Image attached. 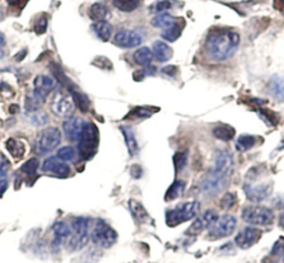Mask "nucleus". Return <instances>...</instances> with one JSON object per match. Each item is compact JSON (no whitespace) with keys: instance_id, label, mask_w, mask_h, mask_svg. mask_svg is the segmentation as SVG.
Returning <instances> with one entry per match:
<instances>
[{"instance_id":"1","label":"nucleus","mask_w":284,"mask_h":263,"mask_svg":"<svg viewBox=\"0 0 284 263\" xmlns=\"http://www.w3.org/2000/svg\"><path fill=\"white\" fill-rule=\"evenodd\" d=\"M233 157L228 150H219L215 157V167L204 176L199 187L207 196H216L226 187L233 172Z\"/></svg>"},{"instance_id":"2","label":"nucleus","mask_w":284,"mask_h":263,"mask_svg":"<svg viewBox=\"0 0 284 263\" xmlns=\"http://www.w3.org/2000/svg\"><path fill=\"white\" fill-rule=\"evenodd\" d=\"M240 44L239 33L231 30H216L208 36L207 49L213 60L223 61L232 57Z\"/></svg>"},{"instance_id":"3","label":"nucleus","mask_w":284,"mask_h":263,"mask_svg":"<svg viewBox=\"0 0 284 263\" xmlns=\"http://www.w3.org/2000/svg\"><path fill=\"white\" fill-rule=\"evenodd\" d=\"M200 211V204L198 201L183 202L178 205L176 208L168 210L165 213V221L169 227H176L182 222L196 217Z\"/></svg>"},{"instance_id":"4","label":"nucleus","mask_w":284,"mask_h":263,"mask_svg":"<svg viewBox=\"0 0 284 263\" xmlns=\"http://www.w3.org/2000/svg\"><path fill=\"white\" fill-rule=\"evenodd\" d=\"M99 144V132L97 127L91 122H85L79 139V154L85 160L94 156Z\"/></svg>"},{"instance_id":"5","label":"nucleus","mask_w":284,"mask_h":263,"mask_svg":"<svg viewBox=\"0 0 284 263\" xmlns=\"http://www.w3.org/2000/svg\"><path fill=\"white\" fill-rule=\"evenodd\" d=\"M242 219L252 226H269L273 222V213L266 206L249 205L242 210Z\"/></svg>"},{"instance_id":"6","label":"nucleus","mask_w":284,"mask_h":263,"mask_svg":"<svg viewBox=\"0 0 284 263\" xmlns=\"http://www.w3.org/2000/svg\"><path fill=\"white\" fill-rule=\"evenodd\" d=\"M118 234L103 220H99L91 234V240L99 247L109 249L117 242Z\"/></svg>"},{"instance_id":"7","label":"nucleus","mask_w":284,"mask_h":263,"mask_svg":"<svg viewBox=\"0 0 284 263\" xmlns=\"http://www.w3.org/2000/svg\"><path fill=\"white\" fill-rule=\"evenodd\" d=\"M61 141V133L58 128L49 127L39 133L36 139V149L39 153H47L56 149Z\"/></svg>"},{"instance_id":"8","label":"nucleus","mask_w":284,"mask_h":263,"mask_svg":"<svg viewBox=\"0 0 284 263\" xmlns=\"http://www.w3.org/2000/svg\"><path fill=\"white\" fill-rule=\"evenodd\" d=\"M71 229L73 230L75 236L71 239L70 247L75 248V250L82 249L89 241V220L84 217L75 218L71 222Z\"/></svg>"},{"instance_id":"9","label":"nucleus","mask_w":284,"mask_h":263,"mask_svg":"<svg viewBox=\"0 0 284 263\" xmlns=\"http://www.w3.org/2000/svg\"><path fill=\"white\" fill-rule=\"evenodd\" d=\"M235 227H237V220H235V218L232 217V215L224 214L218 219V221L210 228L209 236L212 240L226 238V236H230L233 234Z\"/></svg>"},{"instance_id":"10","label":"nucleus","mask_w":284,"mask_h":263,"mask_svg":"<svg viewBox=\"0 0 284 263\" xmlns=\"http://www.w3.org/2000/svg\"><path fill=\"white\" fill-rule=\"evenodd\" d=\"M75 101L72 97L63 92H57L51 100V110L57 116L63 118H70L75 111Z\"/></svg>"},{"instance_id":"11","label":"nucleus","mask_w":284,"mask_h":263,"mask_svg":"<svg viewBox=\"0 0 284 263\" xmlns=\"http://www.w3.org/2000/svg\"><path fill=\"white\" fill-rule=\"evenodd\" d=\"M218 219H219V215L217 214L216 211L213 210L205 211V212L201 214L199 218L195 219V221L191 224L187 234L191 235L199 234L200 232H202L203 230L210 229V228L218 221Z\"/></svg>"},{"instance_id":"12","label":"nucleus","mask_w":284,"mask_h":263,"mask_svg":"<svg viewBox=\"0 0 284 263\" xmlns=\"http://www.w3.org/2000/svg\"><path fill=\"white\" fill-rule=\"evenodd\" d=\"M262 231L256 228H246L235 236L234 242L241 249H249L261 239Z\"/></svg>"},{"instance_id":"13","label":"nucleus","mask_w":284,"mask_h":263,"mask_svg":"<svg viewBox=\"0 0 284 263\" xmlns=\"http://www.w3.org/2000/svg\"><path fill=\"white\" fill-rule=\"evenodd\" d=\"M142 42V34L135 30H121L115 36V44L122 48H133Z\"/></svg>"},{"instance_id":"14","label":"nucleus","mask_w":284,"mask_h":263,"mask_svg":"<svg viewBox=\"0 0 284 263\" xmlns=\"http://www.w3.org/2000/svg\"><path fill=\"white\" fill-rule=\"evenodd\" d=\"M42 171L61 176V178H65L70 174V167L64 161L60 160L59 158L51 157L42 163Z\"/></svg>"},{"instance_id":"15","label":"nucleus","mask_w":284,"mask_h":263,"mask_svg":"<svg viewBox=\"0 0 284 263\" xmlns=\"http://www.w3.org/2000/svg\"><path fill=\"white\" fill-rule=\"evenodd\" d=\"M34 90L33 94L39 99L43 100L48 94H49L52 90H54L56 83L54 79H51L48 76H38L33 81Z\"/></svg>"},{"instance_id":"16","label":"nucleus","mask_w":284,"mask_h":263,"mask_svg":"<svg viewBox=\"0 0 284 263\" xmlns=\"http://www.w3.org/2000/svg\"><path fill=\"white\" fill-rule=\"evenodd\" d=\"M84 121L80 118H69L63 122V131L70 141H79Z\"/></svg>"},{"instance_id":"17","label":"nucleus","mask_w":284,"mask_h":263,"mask_svg":"<svg viewBox=\"0 0 284 263\" xmlns=\"http://www.w3.org/2000/svg\"><path fill=\"white\" fill-rule=\"evenodd\" d=\"M243 190L246 191L248 199L252 202H261L265 200L269 197L271 192V185H251L246 184L243 187Z\"/></svg>"},{"instance_id":"18","label":"nucleus","mask_w":284,"mask_h":263,"mask_svg":"<svg viewBox=\"0 0 284 263\" xmlns=\"http://www.w3.org/2000/svg\"><path fill=\"white\" fill-rule=\"evenodd\" d=\"M173 55L172 49L162 41H156L154 44V56L159 62H165L171 59Z\"/></svg>"},{"instance_id":"19","label":"nucleus","mask_w":284,"mask_h":263,"mask_svg":"<svg viewBox=\"0 0 284 263\" xmlns=\"http://www.w3.org/2000/svg\"><path fill=\"white\" fill-rule=\"evenodd\" d=\"M129 208H130L131 213H132L133 215V218L137 220L139 223H147L148 220H150L149 214H148L145 206L140 204V202L135 200H130Z\"/></svg>"},{"instance_id":"20","label":"nucleus","mask_w":284,"mask_h":263,"mask_svg":"<svg viewBox=\"0 0 284 263\" xmlns=\"http://www.w3.org/2000/svg\"><path fill=\"white\" fill-rule=\"evenodd\" d=\"M121 131L125 136L126 145L128 146V151L130 153V156H135L139 152V146L137 139H135V136L132 131V129L129 127H121Z\"/></svg>"},{"instance_id":"21","label":"nucleus","mask_w":284,"mask_h":263,"mask_svg":"<svg viewBox=\"0 0 284 263\" xmlns=\"http://www.w3.org/2000/svg\"><path fill=\"white\" fill-rule=\"evenodd\" d=\"M152 59H154V53L148 47H142L135 51L133 55L134 62L140 66H149Z\"/></svg>"},{"instance_id":"22","label":"nucleus","mask_w":284,"mask_h":263,"mask_svg":"<svg viewBox=\"0 0 284 263\" xmlns=\"http://www.w3.org/2000/svg\"><path fill=\"white\" fill-rule=\"evenodd\" d=\"M182 29H183L182 24L179 23V21H174L170 27L163 30V32L161 36H162L164 40L173 42V41H176L178 38H180L182 33Z\"/></svg>"},{"instance_id":"23","label":"nucleus","mask_w":284,"mask_h":263,"mask_svg":"<svg viewBox=\"0 0 284 263\" xmlns=\"http://www.w3.org/2000/svg\"><path fill=\"white\" fill-rule=\"evenodd\" d=\"M6 148L15 159L23 158L25 152H26V146L24 145V142H21L19 140H16V139H12V138L11 139L7 140Z\"/></svg>"},{"instance_id":"24","label":"nucleus","mask_w":284,"mask_h":263,"mask_svg":"<svg viewBox=\"0 0 284 263\" xmlns=\"http://www.w3.org/2000/svg\"><path fill=\"white\" fill-rule=\"evenodd\" d=\"M268 259L271 260L270 263H281L284 260V238H280L274 243Z\"/></svg>"},{"instance_id":"25","label":"nucleus","mask_w":284,"mask_h":263,"mask_svg":"<svg viewBox=\"0 0 284 263\" xmlns=\"http://www.w3.org/2000/svg\"><path fill=\"white\" fill-rule=\"evenodd\" d=\"M186 189V182L182 180H176L174 182L170 185L167 193H165V200L172 201L176 200L177 198L181 197V195Z\"/></svg>"},{"instance_id":"26","label":"nucleus","mask_w":284,"mask_h":263,"mask_svg":"<svg viewBox=\"0 0 284 263\" xmlns=\"http://www.w3.org/2000/svg\"><path fill=\"white\" fill-rule=\"evenodd\" d=\"M94 29L95 33L98 34V37L102 41H108L109 39H110V37L112 34V27L108 21L106 20L97 21V24L94 25Z\"/></svg>"},{"instance_id":"27","label":"nucleus","mask_w":284,"mask_h":263,"mask_svg":"<svg viewBox=\"0 0 284 263\" xmlns=\"http://www.w3.org/2000/svg\"><path fill=\"white\" fill-rule=\"evenodd\" d=\"M213 135H215V137L218 138V139H220L222 141H229L231 139H233L235 130L232 127L229 126V124H220V126L215 128Z\"/></svg>"},{"instance_id":"28","label":"nucleus","mask_w":284,"mask_h":263,"mask_svg":"<svg viewBox=\"0 0 284 263\" xmlns=\"http://www.w3.org/2000/svg\"><path fill=\"white\" fill-rule=\"evenodd\" d=\"M108 15H109L108 8L106 6L101 5V3H95V5L91 6L89 10L90 18L95 21L106 20Z\"/></svg>"},{"instance_id":"29","label":"nucleus","mask_w":284,"mask_h":263,"mask_svg":"<svg viewBox=\"0 0 284 263\" xmlns=\"http://www.w3.org/2000/svg\"><path fill=\"white\" fill-rule=\"evenodd\" d=\"M52 230H54V234L56 235L57 243H59L60 241L64 238H68V236L70 235V231H71L70 227L63 221L56 222L54 224V227H52Z\"/></svg>"},{"instance_id":"30","label":"nucleus","mask_w":284,"mask_h":263,"mask_svg":"<svg viewBox=\"0 0 284 263\" xmlns=\"http://www.w3.org/2000/svg\"><path fill=\"white\" fill-rule=\"evenodd\" d=\"M174 18L171 15L168 14H161L159 16H156L154 19L151 20L152 27L155 28H161V29H167L174 23Z\"/></svg>"},{"instance_id":"31","label":"nucleus","mask_w":284,"mask_h":263,"mask_svg":"<svg viewBox=\"0 0 284 263\" xmlns=\"http://www.w3.org/2000/svg\"><path fill=\"white\" fill-rule=\"evenodd\" d=\"M113 6L125 12H131L140 6V0H113Z\"/></svg>"},{"instance_id":"32","label":"nucleus","mask_w":284,"mask_h":263,"mask_svg":"<svg viewBox=\"0 0 284 263\" xmlns=\"http://www.w3.org/2000/svg\"><path fill=\"white\" fill-rule=\"evenodd\" d=\"M271 92L277 99H283L284 97V78L274 77L271 80Z\"/></svg>"},{"instance_id":"33","label":"nucleus","mask_w":284,"mask_h":263,"mask_svg":"<svg viewBox=\"0 0 284 263\" xmlns=\"http://www.w3.org/2000/svg\"><path fill=\"white\" fill-rule=\"evenodd\" d=\"M158 110L159 109H156V108L154 107H138V108H134V109L130 112L128 117H133L138 119L149 118Z\"/></svg>"},{"instance_id":"34","label":"nucleus","mask_w":284,"mask_h":263,"mask_svg":"<svg viewBox=\"0 0 284 263\" xmlns=\"http://www.w3.org/2000/svg\"><path fill=\"white\" fill-rule=\"evenodd\" d=\"M254 145H255V137L250 135H243L239 138L235 146H237L239 151H248V150H250Z\"/></svg>"},{"instance_id":"35","label":"nucleus","mask_w":284,"mask_h":263,"mask_svg":"<svg viewBox=\"0 0 284 263\" xmlns=\"http://www.w3.org/2000/svg\"><path fill=\"white\" fill-rule=\"evenodd\" d=\"M72 99H73V101H75V105L79 107V109L81 111H84V112L88 111L90 102L88 100V98H87V96H85V94H82L80 92L73 91L72 92Z\"/></svg>"},{"instance_id":"36","label":"nucleus","mask_w":284,"mask_h":263,"mask_svg":"<svg viewBox=\"0 0 284 263\" xmlns=\"http://www.w3.org/2000/svg\"><path fill=\"white\" fill-rule=\"evenodd\" d=\"M75 157H76V151L72 146H63V148L59 149L58 152H57V158H59L60 160H63V161L72 160Z\"/></svg>"},{"instance_id":"37","label":"nucleus","mask_w":284,"mask_h":263,"mask_svg":"<svg viewBox=\"0 0 284 263\" xmlns=\"http://www.w3.org/2000/svg\"><path fill=\"white\" fill-rule=\"evenodd\" d=\"M188 160V153L187 152H177L173 157V165L176 168V172L182 170L185 168Z\"/></svg>"},{"instance_id":"38","label":"nucleus","mask_w":284,"mask_h":263,"mask_svg":"<svg viewBox=\"0 0 284 263\" xmlns=\"http://www.w3.org/2000/svg\"><path fill=\"white\" fill-rule=\"evenodd\" d=\"M38 165H39V162L37 159L32 158L26 162L23 167H21V171H23L26 175H33L34 174H36Z\"/></svg>"},{"instance_id":"39","label":"nucleus","mask_w":284,"mask_h":263,"mask_svg":"<svg viewBox=\"0 0 284 263\" xmlns=\"http://www.w3.org/2000/svg\"><path fill=\"white\" fill-rule=\"evenodd\" d=\"M237 200H238L237 195H234V193H226V195L221 199L220 202L221 208L224 210H229L235 205Z\"/></svg>"},{"instance_id":"40","label":"nucleus","mask_w":284,"mask_h":263,"mask_svg":"<svg viewBox=\"0 0 284 263\" xmlns=\"http://www.w3.org/2000/svg\"><path fill=\"white\" fill-rule=\"evenodd\" d=\"M42 101L43 100L39 99L38 97L34 96V94L32 97H27V99H26V109L29 111H36L38 110V108L40 107Z\"/></svg>"},{"instance_id":"41","label":"nucleus","mask_w":284,"mask_h":263,"mask_svg":"<svg viewBox=\"0 0 284 263\" xmlns=\"http://www.w3.org/2000/svg\"><path fill=\"white\" fill-rule=\"evenodd\" d=\"M9 168H10L9 160H8L2 153H0V179L5 178L7 172L9 171Z\"/></svg>"},{"instance_id":"42","label":"nucleus","mask_w":284,"mask_h":263,"mask_svg":"<svg viewBox=\"0 0 284 263\" xmlns=\"http://www.w3.org/2000/svg\"><path fill=\"white\" fill-rule=\"evenodd\" d=\"M172 7V2L170 0H161V1H158L155 3L154 6V11L156 12H164L169 9H171Z\"/></svg>"},{"instance_id":"43","label":"nucleus","mask_w":284,"mask_h":263,"mask_svg":"<svg viewBox=\"0 0 284 263\" xmlns=\"http://www.w3.org/2000/svg\"><path fill=\"white\" fill-rule=\"evenodd\" d=\"M260 114L263 116V117L268 120L269 122H271V123H273V124H278V122H279V116H278V114H274L273 111H271V110H269V109H262L261 111H260Z\"/></svg>"},{"instance_id":"44","label":"nucleus","mask_w":284,"mask_h":263,"mask_svg":"<svg viewBox=\"0 0 284 263\" xmlns=\"http://www.w3.org/2000/svg\"><path fill=\"white\" fill-rule=\"evenodd\" d=\"M47 25H48L47 18L42 17V18L39 19L36 23V25H34V31H36L38 34H42L47 30Z\"/></svg>"},{"instance_id":"45","label":"nucleus","mask_w":284,"mask_h":263,"mask_svg":"<svg viewBox=\"0 0 284 263\" xmlns=\"http://www.w3.org/2000/svg\"><path fill=\"white\" fill-rule=\"evenodd\" d=\"M155 72H156L155 68H151V70H149V69H142V70H138L137 72H134L133 78L134 80H142L146 76L154 75Z\"/></svg>"},{"instance_id":"46","label":"nucleus","mask_w":284,"mask_h":263,"mask_svg":"<svg viewBox=\"0 0 284 263\" xmlns=\"http://www.w3.org/2000/svg\"><path fill=\"white\" fill-rule=\"evenodd\" d=\"M8 188V181L3 178V179H0V197H1L5 191L7 190Z\"/></svg>"},{"instance_id":"47","label":"nucleus","mask_w":284,"mask_h":263,"mask_svg":"<svg viewBox=\"0 0 284 263\" xmlns=\"http://www.w3.org/2000/svg\"><path fill=\"white\" fill-rule=\"evenodd\" d=\"M274 8L284 14V0H274Z\"/></svg>"},{"instance_id":"48","label":"nucleus","mask_w":284,"mask_h":263,"mask_svg":"<svg viewBox=\"0 0 284 263\" xmlns=\"http://www.w3.org/2000/svg\"><path fill=\"white\" fill-rule=\"evenodd\" d=\"M162 71L168 73L170 76H174V73L177 72V67H173V66H169V67H165L162 69Z\"/></svg>"},{"instance_id":"49","label":"nucleus","mask_w":284,"mask_h":263,"mask_svg":"<svg viewBox=\"0 0 284 263\" xmlns=\"http://www.w3.org/2000/svg\"><path fill=\"white\" fill-rule=\"evenodd\" d=\"M7 2H8V5L17 7V6H23L26 2V0H7Z\"/></svg>"},{"instance_id":"50","label":"nucleus","mask_w":284,"mask_h":263,"mask_svg":"<svg viewBox=\"0 0 284 263\" xmlns=\"http://www.w3.org/2000/svg\"><path fill=\"white\" fill-rule=\"evenodd\" d=\"M279 226L282 228V229L284 230V210L281 212V214H280V218H279Z\"/></svg>"},{"instance_id":"51","label":"nucleus","mask_w":284,"mask_h":263,"mask_svg":"<svg viewBox=\"0 0 284 263\" xmlns=\"http://www.w3.org/2000/svg\"><path fill=\"white\" fill-rule=\"evenodd\" d=\"M5 45V37H3V34L0 32V47Z\"/></svg>"},{"instance_id":"52","label":"nucleus","mask_w":284,"mask_h":263,"mask_svg":"<svg viewBox=\"0 0 284 263\" xmlns=\"http://www.w3.org/2000/svg\"><path fill=\"white\" fill-rule=\"evenodd\" d=\"M3 56H5V54H3V51L0 50V59L3 58Z\"/></svg>"}]
</instances>
